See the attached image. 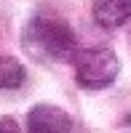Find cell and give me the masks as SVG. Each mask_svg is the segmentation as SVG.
I'll list each match as a JSON object with an SVG mask.
<instances>
[{
    "instance_id": "1",
    "label": "cell",
    "mask_w": 131,
    "mask_h": 133,
    "mask_svg": "<svg viewBox=\"0 0 131 133\" xmlns=\"http://www.w3.org/2000/svg\"><path fill=\"white\" fill-rule=\"evenodd\" d=\"M21 45L32 61L59 64L72 61V56L78 53V37L67 21L35 16L21 32Z\"/></svg>"
},
{
    "instance_id": "2",
    "label": "cell",
    "mask_w": 131,
    "mask_h": 133,
    "mask_svg": "<svg viewBox=\"0 0 131 133\" xmlns=\"http://www.w3.org/2000/svg\"><path fill=\"white\" fill-rule=\"evenodd\" d=\"M75 64V80L86 91H102L107 88L118 72H121V61L110 48H83L72 56Z\"/></svg>"
},
{
    "instance_id": "3",
    "label": "cell",
    "mask_w": 131,
    "mask_h": 133,
    "mask_svg": "<svg viewBox=\"0 0 131 133\" xmlns=\"http://www.w3.org/2000/svg\"><path fill=\"white\" fill-rule=\"evenodd\" d=\"M27 133H72V120L53 104H38L27 115Z\"/></svg>"
},
{
    "instance_id": "4",
    "label": "cell",
    "mask_w": 131,
    "mask_h": 133,
    "mask_svg": "<svg viewBox=\"0 0 131 133\" xmlns=\"http://www.w3.org/2000/svg\"><path fill=\"white\" fill-rule=\"evenodd\" d=\"M94 21L104 29H118L131 19V0H94Z\"/></svg>"
},
{
    "instance_id": "5",
    "label": "cell",
    "mask_w": 131,
    "mask_h": 133,
    "mask_svg": "<svg viewBox=\"0 0 131 133\" xmlns=\"http://www.w3.org/2000/svg\"><path fill=\"white\" fill-rule=\"evenodd\" d=\"M24 80H27V69L19 64V59L0 53V91H14Z\"/></svg>"
},
{
    "instance_id": "6",
    "label": "cell",
    "mask_w": 131,
    "mask_h": 133,
    "mask_svg": "<svg viewBox=\"0 0 131 133\" xmlns=\"http://www.w3.org/2000/svg\"><path fill=\"white\" fill-rule=\"evenodd\" d=\"M0 133H21L14 117H0Z\"/></svg>"
}]
</instances>
